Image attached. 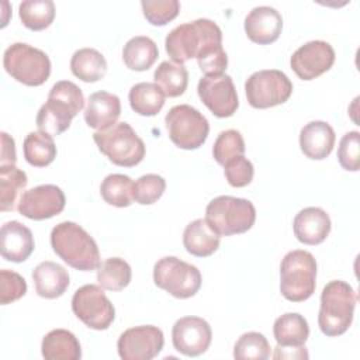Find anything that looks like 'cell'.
<instances>
[{
    "label": "cell",
    "instance_id": "obj_19",
    "mask_svg": "<svg viewBox=\"0 0 360 360\" xmlns=\"http://www.w3.org/2000/svg\"><path fill=\"white\" fill-rule=\"evenodd\" d=\"M35 243L30 228L18 221L3 224L0 231V253L3 259L21 263L25 262L34 252Z\"/></svg>",
    "mask_w": 360,
    "mask_h": 360
},
{
    "label": "cell",
    "instance_id": "obj_12",
    "mask_svg": "<svg viewBox=\"0 0 360 360\" xmlns=\"http://www.w3.org/2000/svg\"><path fill=\"white\" fill-rule=\"evenodd\" d=\"M72 311L87 328L94 330L107 329L115 318L114 305L103 287L94 284H86L75 291Z\"/></svg>",
    "mask_w": 360,
    "mask_h": 360
},
{
    "label": "cell",
    "instance_id": "obj_16",
    "mask_svg": "<svg viewBox=\"0 0 360 360\" xmlns=\"http://www.w3.org/2000/svg\"><path fill=\"white\" fill-rule=\"evenodd\" d=\"M212 340L210 323L200 316H183L172 329L174 349L188 357H197L207 352Z\"/></svg>",
    "mask_w": 360,
    "mask_h": 360
},
{
    "label": "cell",
    "instance_id": "obj_9",
    "mask_svg": "<svg viewBox=\"0 0 360 360\" xmlns=\"http://www.w3.org/2000/svg\"><path fill=\"white\" fill-rule=\"evenodd\" d=\"M170 141L180 149H198L208 136V120L188 104L174 105L165 117Z\"/></svg>",
    "mask_w": 360,
    "mask_h": 360
},
{
    "label": "cell",
    "instance_id": "obj_35",
    "mask_svg": "<svg viewBox=\"0 0 360 360\" xmlns=\"http://www.w3.org/2000/svg\"><path fill=\"white\" fill-rule=\"evenodd\" d=\"M20 20L31 31L48 28L55 18V4L52 0H27L18 6Z\"/></svg>",
    "mask_w": 360,
    "mask_h": 360
},
{
    "label": "cell",
    "instance_id": "obj_25",
    "mask_svg": "<svg viewBox=\"0 0 360 360\" xmlns=\"http://www.w3.org/2000/svg\"><path fill=\"white\" fill-rule=\"evenodd\" d=\"M273 335L278 347H300L309 336V326L301 314L287 312L274 321Z\"/></svg>",
    "mask_w": 360,
    "mask_h": 360
},
{
    "label": "cell",
    "instance_id": "obj_2",
    "mask_svg": "<svg viewBox=\"0 0 360 360\" xmlns=\"http://www.w3.org/2000/svg\"><path fill=\"white\" fill-rule=\"evenodd\" d=\"M84 105V96L79 86L69 80L56 82L48 94L46 103L39 108L35 124L41 132L51 136L60 135L70 127Z\"/></svg>",
    "mask_w": 360,
    "mask_h": 360
},
{
    "label": "cell",
    "instance_id": "obj_13",
    "mask_svg": "<svg viewBox=\"0 0 360 360\" xmlns=\"http://www.w3.org/2000/svg\"><path fill=\"white\" fill-rule=\"evenodd\" d=\"M197 93L205 107L218 118H226L236 112L239 100L229 75H211L200 79Z\"/></svg>",
    "mask_w": 360,
    "mask_h": 360
},
{
    "label": "cell",
    "instance_id": "obj_8",
    "mask_svg": "<svg viewBox=\"0 0 360 360\" xmlns=\"http://www.w3.org/2000/svg\"><path fill=\"white\" fill-rule=\"evenodd\" d=\"M3 66L13 79L25 86H41L51 75L48 55L24 42H14L4 51Z\"/></svg>",
    "mask_w": 360,
    "mask_h": 360
},
{
    "label": "cell",
    "instance_id": "obj_44",
    "mask_svg": "<svg viewBox=\"0 0 360 360\" xmlns=\"http://www.w3.org/2000/svg\"><path fill=\"white\" fill-rule=\"evenodd\" d=\"M274 359H308V352L304 346L300 347H276V352L273 354Z\"/></svg>",
    "mask_w": 360,
    "mask_h": 360
},
{
    "label": "cell",
    "instance_id": "obj_43",
    "mask_svg": "<svg viewBox=\"0 0 360 360\" xmlns=\"http://www.w3.org/2000/svg\"><path fill=\"white\" fill-rule=\"evenodd\" d=\"M1 158H0V166L3 165H15L17 162V153H15V143L14 139L7 134L1 132Z\"/></svg>",
    "mask_w": 360,
    "mask_h": 360
},
{
    "label": "cell",
    "instance_id": "obj_31",
    "mask_svg": "<svg viewBox=\"0 0 360 360\" xmlns=\"http://www.w3.org/2000/svg\"><path fill=\"white\" fill-rule=\"evenodd\" d=\"M155 83L160 87L165 96L179 97L188 84V72L183 65L163 60L153 73Z\"/></svg>",
    "mask_w": 360,
    "mask_h": 360
},
{
    "label": "cell",
    "instance_id": "obj_17",
    "mask_svg": "<svg viewBox=\"0 0 360 360\" xmlns=\"http://www.w3.org/2000/svg\"><path fill=\"white\" fill-rule=\"evenodd\" d=\"M335 63V51L326 41H309L291 56L290 65L301 80H312L328 72Z\"/></svg>",
    "mask_w": 360,
    "mask_h": 360
},
{
    "label": "cell",
    "instance_id": "obj_39",
    "mask_svg": "<svg viewBox=\"0 0 360 360\" xmlns=\"http://www.w3.org/2000/svg\"><path fill=\"white\" fill-rule=\"evenodd\" d=\"M145 18L152 25H166L174 20L180 11L177 0H143L141 1Z\"/></svg>",
    "mask_w": 360,
    "mask_h": 360
},
{
    "label": "cell",
    "instance_id": "obj_24",
    "mask_svg": "<svg viewBox=\"0 0 360 360\" xmlns=\"http://www.w3.org/2000/svg\"><path fill=\"white\" fill-rule=\"evenodd\" d=\"M219 235L202 219H194L190 222L183 233V245L186 250L197 257L211 256L219 248Z\"/></svg>",
    "mask_w": 360,
    "mask_h": 360
},
{
    "label": "cell",
    "instance_id": "obj_40",
    "mask_svg": "<svg viewBox=\"0 0 360 360\" xmlns=\"http://www.w3.org/2000/svg\"><path fill=\"white\" fill-rule=\"evenodd\" d=\"M338 159L345 170L357 172L360 167V134L350 131L339 142Z\"/></svg>",
    "mask_w": 360,
    "mask_h": 360
},
{
    "label": "cell",
    "instance_id": "obj_33",
    "mask_svg": "<svg viewBox=\"0 0 360 360\" xmlns=\"http://www.w3.org/2000/svg\"><path fill=\"white\" fill-rule=\"evenodd\" d=\"M135 183L131 177L120 173H112L104 177L100 186V194L103 200L114 207L124 208L132 204Z\"/></svg>",
    "mask_w": 360,
    "mask_h": 360
},
{
    "label": "cell",
    "instance_id": "obj_23",
    "mask_svg": "<svg viewBox=\"0 0 360 360\" xmlns=\"http://www.w3.org/2000/svg\"><path fill=\"white\" fill-rule=\"evenodd\" d=\"M32 280L37 294L46 300L60 297L68 290L70 283L68 270L51 260L39 263L32 270Z\"/></svg>",
    "mask_w": 360,
    "mask_h": 360
},
{
    "label": "cell",
    "instance_id": "obj_22",
    "mask_svg": "<svg viewBox=\"0 0 360 360\" xmlns=\"http://www.w3.org/2000/svg\"><path fill=\"white\" fill-rule=\"evenodd\" d=\"M335 131L325 121H311L300 132V148L302 153L314 160L328 158L335 146Z\"/></svg>",
    "mask_w": 360,
    "mask_h": 360
},
{
    "label": "cell",
    "instance_id": "obj_15",
    "mask_svg": "<svg viewBox=\"0 0 360 360\" xmlns=\"http://www.w3.org/2000/svg\"><path fill=\"white\" fill-rule=\"evenodd\" d=\"M66 198L60 187L55 184H41L22 193L17 210L28 219L42 221L60 214Z\"/></svg>",
    "mask_w": 360,
    "mask_h": 360
},
{
    "label": "cell",
    "instance_id": "obj_26",
    "mask_svg": "<svg viewBox=\"0 0 360 360\" xmlns=\"http://www.w3.org/2000/svg\"><path fill=\"white\" fill-rule=\"evenodd\" d=\"M42 357L45 360H79L82 347L77 338L66 329H52L41 343Z\"/></svg>",
    "mask_w": 360,
    "mask_h": 360
},
{
    "label": "cell",
    "instance_id": "obj_32",
    "mask_svg": "<svg viewBox=\"0 0 360 360\" xmlns=\"http://www.w3.org/2000/svg\"><path fill=\"white\" fill-rule=\"evenodd\" d=\"M24 158L34 167H45L56 158V146L51 135L35 131L30 132L22 143Z\"/></svg>",
    "mask_w": 360,
    "mask_h": 360
},
{
    "label": "cell",
    "instance_id": "obj_34",
    "mask_svg": "<svg viewBox=\"0 0 360 360\" xmlns=\"http://www.w3.org/2000/svg\"><path fill=\"white\" fill-rule=\"evenodd\" d=\"M131 266L121 257H108L97 269V283L108 291H121L131 283Z\"/></svg>",
    "mask_w": 360,
    "mask_h": 360
},
{
    "label": "cell",
    "instance_id": "obj_1",
    "mask_svg": "<svg viewBox=\"0 0 360 360\" xmlns=\"http://www.w3.org/2000/svg\"><path fill=\"white\" fill-rule=\"evenodd\" d=\"M165 48L174 63L183 65L191 58L205 76L222 75L228 66V56L222 48V31L208 18H198L173 28Z\"/></svg>",
    "mask_w": 360,
    "mask_h": 360
},
{
    "label": "cell",
    "instance_id": "obj_37",
    "mask_svg": "<svg viewBox=\"0 0 360 360\" xmlns=\"http://www.w3.org/2000/svg\"><path fill=\"white\" fill-rule=\"evenodd\" d=\"M243 153H245V141L239 131L226 129L219 132L212 146V155L217 163L224 166L231 159L236 156H242Z\"/></svg>",
    "mask_w": 360,
    "mask_h": 360
},
{
    "label": "cell",
    "instance_id": "obj_20",
    "mask_svg": "<svg viewBox=\"0 0 360 360\" xmlns=\"http://www.w3.org/2000/svg\"><path fill=\"white\" fill-rule=\"evenodd\" d=\"M295 238L304 245H319L330 232V218L319 207L301 210L292 222Z\"/></svg>",
    "mask_w": 360,
    "mask_h": 360
},
{
    "label": "cell",
    "instance_id": "obj_3",
    "mask_svg": "<svg viewBox=\"0 0 360 360\" xmlns=\"http://www.w3.org/2000/svg\"><path fill=\"white\" fill-rule=\"evenodd\" d=\"M51 246L68 266L76 270L91 271L101 264L96 240L76 222L63 221L53 226Z\"/></svg>",
    "mask_w": 360,
    "mask_h": 360
},
{
    "label": "cell",
    "instance_id": "obj_41",
    "mask_svg": "<svg viewBox=\"0 0 360 360\" xmlns=\"http://www.w3.org/2000/svg\"><path fill=\"white\" fill-rule=\"evenodd\" d=\"M27 292V283L22 276L13 270H0V302L7 305L24 297Z\"/></svg>",
    "mask_w": 360,
    "mask_h": 360
},
{
    "label": "cell",
    "instance_id": "obj_10",
    "mask_svg": "<svg viewBox=\"0 0 360 360\" xmlns=\"http://www.w3.org/2000/svg\"><path fill=\"white\" fill-rule=\"evenodd\" d=\"M153 281L174 298L186 300L198 292L201 273L194 264L174 256H165L153 266Z\"/></svg>",
    "mask_w": 360,
    "mask_h": 360
},
{
    "label": "cell",
    "instance_id": "obj_18",
    "mask_svg": "<svg viewBox=\"0 0 360 360\" xmlns=\"http://www.w3.org/2000/svg\"><path fill=\"white\" fill-rule=\"evenodd\" d=\"M283 30L281 14L269 6H259L245 18V32L248 38L259 45H269L278 39Z\"/></svg>",
    "mask_w": 360,
    "mask_h": 360
},
{
    "label": "cell",
    "instance_id": "obj_21",
    "mask_svg": "<svg viewBox=\"0 0 360 360\" xmlns=\"http://www.w3.org/2000/svg\"><path fill=\"white\" fill-rule=\"evenodd\" d=\"M120 114V97L112 93L101 90L90 94L84 108V121L90 128L104 131L117 124Z\"/></svg>",
    "mask_w": 360,
    "mask_h": 360
},
{
    "label": "cell",
    "instance_id": "obj_6",
    "mask_svg": "<svg viewBox=\"0 0 360 360\" xmlns=\"http://www.w3.org/2000/svg\"><path fill=\"white\" fill-rule=\"evenodd\" d=\"M205 221L219 236H231L243 233L253 226L256 210L246 198L219 195L208 202Z\"/></svg>",
    "mask_w": 360,
    "mask_h": 360
},
{
    "label": "cell",
    "instance_id": "obj_4",
    "mask_svg": "<svg viewBox=\"0 0 360 360\" xmlns=\"http://www.w3.org/2000/svg\"><path fill=\"white\" fill-rule=\"evenodd\" d=\"M357 292L342 280L329 281L321 294L318 325L323 335L333 338L343 335L353 321Z\"/></svg>",
    "mask_w": 360,
    "mask_h": 360
},
{
    "label": "cell",
    "instance_id": "obj_11",
    "mask_svg": "<svg viewBox=\"0 0 360 360\" xmlns=\"http://www.w3.org/2000/svg\"><path fill=\"white\" fill-rule=\"evenodd\" d=\"M245 91L248 103L253 108L264 110L284 104L292 93V83L281 70L266 69L248 77Z\"/></svg>",
    "mask_w": 360,
    "mask_h": 360
},
{
    "label": "cell",
    "instance_id": "obj_30",
    "mask_svg": "<svg viewBox=\"0 0 360 360\" xmlns=\"http://www.w3.org/2000/svg\"><path fill=\"white\" fill-rule=\"evenodd\" d=\"M27 174L15 165L0 166V210L13 211L27 187Z\"/></svg>",
    "mask_w": 360,
    "mask_h": 360
},
{
    "label": "cell",
    "instance_id": "obj_14",
    "mask_svg": "<svg viewBox=\"0 0 360 360\" xmlns=\"http://www.w3.org/2000/svg\"><path fill=\"white\" fill-rule=\"evenodd\" d=\"M163 332L153 325H141L127 329L117 342L122 360H150L163 349Z\"/></svg>",
    "mask_w": 360,
    "mask_h": 360
},
{
    "label": "cell",
    "instance_id": "obj_28",
    "mask_svg": "<svg viewBox=\"0 0 360 360\" xmlns=\"http://www.w3.org/2000/svg\"><path fill=\"white\" fill-rule=\"evenodd\" d=\"M159 51L155 41L145 35L131 38L122 49V60L131 70H148L158 59Z\"/></svg>",
    "mask_w": 360,
    "mask_h": 360
},
{
    "label": "cell",
    "instance_id": "obj_7",
    "mask_svg": "<svg viewBox=\"0 0 360 360\" xmlns=\"http://www.w3.org/2000/svg\"><path fill=\"white\" fill-rule=\"evenodd\" d=\"M93 139L98 150L117 166L132 167L145 158L143 141L125 121L117 122L108 129L94 132Z\"/></svg>",
    "mask_w": 360,
    "mask_h": 360
},
{
    "label": "cell",
    "instance_id": "obj_5",
    "mask_svg": "<svg viewBox=\"0 0 360 360\" xmlns=\"http://www.w3.org/2000/svg\"><path fill=\"white\" fill-rule=\"evenodd\" d=\"M316 287V260L307 250L288 252L280 264V291L291 302L308 300Z\"/></svg>",
    "mask_w": 360,
    "mask_h": 360
},
{
    "label": "cell",
    "instance_id": "obj_36",
    "mask_svg": "<svg viewBox=\"0 0 360 360\" xmlns=\"http://www.w3.org/2000/svg\"><path fill=\"white\" fill-rule=\"evenodd\" d=\"M236 360H266L270 357V345L259 332L243 333L233 346Z\"/></svg>",
    "mask_w": 360,
    "mask_h": 360
},
{
    "label": "cell",
    "instance_id": "obj_29",
    "mask_svg": "<svg viewBox=\"0 0 360 360\" xmlns=\"http://www.w3.org/2000/svg\"><path fill=\"white\" fill-rule=\"evenodd\" d=\"M165 94L156 83L141 82L131 87L128 100L131 108L143 117L156 115L165 105Z\"/></svg>",
    "mask_w": 360,
    "mask_h": 360
},
{
    "label": "cell",
    "instance_id": "obj_38",
    "mask_svg": "<svg viewBox=\"0 0 360 360\" xmlns=\"http://www.w3.org/2000/svg\"><path fill=\"white\" fill-rule=\"evenodd\" d=\"M166 190V181L162 176L148 173L135 181L134 200L141 205H150L156 202Z\"/></svg>",
    "mask_w": 360,
    "mask_h": 360
},
{
    "label": "cell",
    "instance_id": "obj_42",
    "mask_svg": "<svg viewBox=\"0 0 360 360\" xmlns=\"http://www.w3.org/2000/svg\"><path fill=\"white\" fill-rule=\"evenodd\" d=\"M224 173H225L226 181L232 187H245L252 183L255 169L252 162L242 155L226 162L224 165Z\"/></svg>",
    "mask_w": 360,
    "mask_h": 360
},
{
    "label": "cell",
    "instance_id": "obj_27",
    "mask_svg": "<svg viewBox=\"0 0 360 360\" xmlns=\"http://www.w3.org/2000/svg\"><path fill=\"white\" fill-rule=\"evenodd\" d=\"M70 70L82 82L94 83L105 76L107 60L97 49L82 48L72 55Z\"/></svg>",
    "mask_w": 360,
    "mask_h": 360
}]
</instances>
